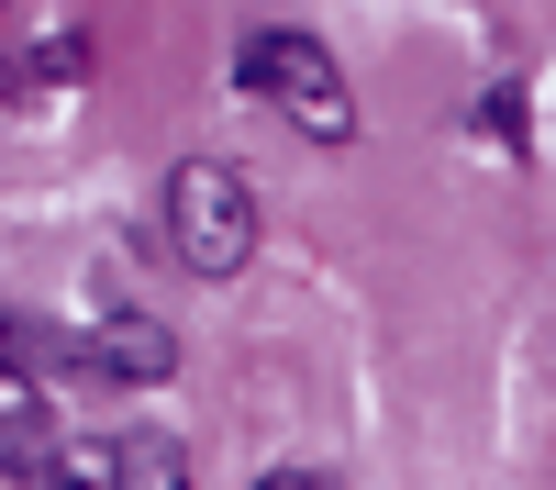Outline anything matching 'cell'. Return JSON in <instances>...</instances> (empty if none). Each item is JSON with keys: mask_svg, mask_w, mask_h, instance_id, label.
<instances>
[{"mask_svg": "<svg viewBox=\"0 0 556 490\" xmlns=\"http://www.w3.org/2000/svg\"><path fill=\"white\" fill-rule=\"evenodd\" d=\"M167 246L190 256V279H245V256H256V190L235 167L190 156L167 178Z\"/></svg>", "mask_w": 556, "mask_h": 490, "instance_id": "obj_1", "label": "cell"}, {"mask_svg": "<svg viewBox=\"0 0 556 490\" xmlns=\"http://www.w3.org/2000/svg\"><path fill=\"white\" fill-rule=\"evenodd\" d=\"M235 78L256 89L267 112H290L301 134H323V146H345V134H356V101H345V67L323 56L312 34H245Z\"/></svg>", "mask_w": 556, "mask_h": 490, "instance_id": "obj_2", "label": "cell"}, {"mask_svg": "<svg viewBox=\"0 0 556 490\" xmlns=\"http://www.w3.org/2000/svg\"><path fill=\"white\" fill-rule=\"evenodd\" d=\"M167 368H178V345H167V324H156V312H112V324H89V335H78V379L156 390Z\"/></svg>", "mask_w": 556, "mask_h": 490, "instance_id": "obj_3", "label": "cell"}, {"mask_svg": "<svg viewBox=\"0 0 556 490\" xmlns=\"http://www.w3.org/2000/svg\"><path fill=\"white\" fill-rule=\"evenodd\" d=\"M190 479V445L178 435H134V445H112V490H178Z\"/></svg>", "mask_w": 556, "mask_h": 490, "instance_id": "obj_4", "label": "cell"}, {"mask_svg": "<svg viewBox=\"0 0 556 490\" xmlns=\"http://www.w3.org/2000/svg\"><path fill=\"white\" fill-rule=\"evenodd\" d=\"M45 424V368H0V435Z\"/></svg>", "mask_w": 556, "mask_h": 490, "instance_id": "obj_5", "label": "cell"}, {"mask_svg": "<svg viewBox=\"0 0 556 490\" xmlns=\"http://www.w3.org/2000/svg\"><path fill=\"white\" fill-rule=\"evenodd\" d=\"M479 134H490V146H523V89H490V101H479Z\"/></svg>", "mask_w": 556, "mask_h": 490, "instance_id": "obj_6", "label": "cell"}]
</instances>
